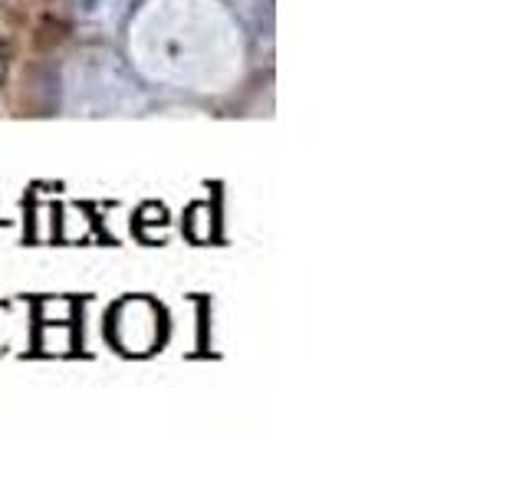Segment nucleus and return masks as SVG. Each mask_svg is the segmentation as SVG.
<instances>
[{
	"label": "nucleus",
	"mask_w": 526,
	"mask_h": 493,
	"mask_svg": "<svg viewBox=\"0 0 526 493\" xmlns=\"http://www.w3.org/2000/svg\"><path fill=\"white\" fill-rule=\"evenodd\" d=\"M66 36V26L63 24H53V20H46L44 26H40V34H36V46H56Z\"/></svg>",
	"instance_id": "obj_1"
}]
</instances>
